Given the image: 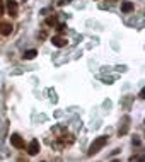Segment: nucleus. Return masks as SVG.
<instances>
[{
	"instance_id": "2eb2a0df",
	"label": "nucleus",
	"mask_w": 145,
	"mask_h": 162,
	"mask_svg": "<svg viewBox=\"0 0 145 162\" xmlns=\"http://www.w3.org/2000/svg\"><path fill=\"white\" fill-rule=\"evenodd\" d=\"M138 162H144V157H138Z\"/></svg>"
},
{
	"instance_id": "6e6552de",
	"label": "nucleus",
	"mask_w": 145,
	"mask_h": 162,
	"mask_svg": "<svg viewBox=\"0 0 145 162\" xmlns=\"http://www.w3.org/2000/svg\"><path fill=\"white\" fill-rule=\"evenodd\" d=\"M51 43H53V46L62 48V46L67 45V39H65V38H60V36H55V38H51Z\"/></svg>"
},
{
	"instance_id": "20e7f679",
	"label": "nucleus",
	"mask_w": 145,
	"mask_h": 162,
	"mask_svg": "<svg viewBox=\"0 0 145 162\" xmlns=\"http://www.w3.org/2000/svg\"><path fill=\"white\" fill-rule=\"evenodd\" d=\"M128 130H130V116H123V128H119L118 136L126 135V133H128Z\"/></svg>"
},
{
	"instance_id": "4468645a",
	"label": "nucleus",
	"mask_w": 145,
	"mask_h": 162,
	"mask_svg": "<svg viewBox=\"0 0 145 162\" xmlns=\"http://www.w3.org/2000/svg\"><path fill=\"white\" fill-rule=\"evenodd\" d=\"M65 27H67V26H65V24H58V27H56V29H58V31L62 33V31H63V29H65Z\"/></svg>"
},
{
	"instance_id": "dca6fc26",
	"label": "nucleus",
	"mask_w": 145,
	"mask_h": 162,
	"mask_svg": "<svg viewBox=\"0 0 145 162\" xmlns=\"http://www.w3.org/2000/svg\"><path fill=\"white\" fill-rule=\"evenodd\" d=\"M111 162H119V161H116V159H113V161H111Z\"/></svg>"
},
{
	"instance_id": "1a4fd4ad",
	"label": "nucleus",
	"mask_w": 145,
	"mask_h": 162,
	"mask_svg": "<svg viewBox=\"0 0 145 162\" xmlns=\"http://www.w3.org/2000/svg\"><path fill=\"white\" fill-rule=\"evenodd\" d=\"M36 55H38L36 50H28V51L24 53V60H33V58H36Z\"/></svg>"
},
{
	"instance_id": "7ed1b4c3",
	"label": "nucleus",
	"mask_w": 145,
	"mask_h": 162,
	"mask_svg": "<svg viewBox=\"0 0 145 162\" xmlns=\"http://www.w3.org/2000/svg\"><path fill=\"white\" fill-rule=\"evenodd\" d=\"M7 12L9 15H12V17H15L17 15V10H19V7H17V2L15 0H7Z\"/></svg>"
},
{
	"instance_id": "f03ea898",
	"label": "nucleus",
	"mask_w": 145,
	"mask_h": 162,
	"mask_svg": "<svg viewBox=\"0 0 145 162\" xmlns=\"http://www.w3.org/2000/svg\"><path fill=\"white\" fill-rule=\"evenodd\" d=\"M10 143L14 145L15 149H24V147H26V143H24V140H22V136H19L17 133H12V135H10Z\"/></svg>"
},
{
	"instance_id": "9b49d317",
	"label": "nucleus",
	"mask_w": 145,
	"mask_h": 162,
	"mask_svg": "<svg viewBox=\"0 0 145 162\" xmlns=\"http://www.w3.org/2000/svg\"><path fill=\"white\" fill-rule=\"evenodd\" d=\"M131 143H133V145H142V142H140V138H138V136H133Z\"/></svg>"
},
{
	"instance_id": "423d86ee",
	"label": "nucleus",
	"mask_w": 145,
	"mask_h": 162,
	"mask_svg": "<svg viewBox=\"0 0 145 162\" xmlns=\"http://www.w3.org/2000/svg\"><path fill=\"white\" fill-rule=\"evenodd\" d=\"M10 33H12V24L10 22H2L0 24V34L2 36H9Z\"/></svg>"
},
{
	"instance_id": "f257e3e1",
	"label": "nucleus",
	"mask_w": 145,
	"mask_h": 162,
	"mask_svg": "<svg viewBox=\"0 0 145 162\" xmlns=\"http://www.w3.org/2000/svg\"><path fill=\"white\" fill-rule=\"evenodd\" d=\"M106 143H108V136H97L96 140L90 143L89 150H87V155H94V154H97V152L103 149Z\"/></svg>"
},
{
	"instance_id": "0eeeda50",
	"label": "nucleus",
	"mask_w": 145,
	"mask_h": 162,
	"mask_svg": "<svg viewBox=\"0 0 145 162\" xmlns=\"http://www.w3.org/2000/svg\"><path fill=\"white\" fill-rule=\"evenodd\" d=\"M133 9H135L133 2H130V0H125V2H121V12H123V14H130Z\"/></svg>"
},
{
	"instance_id": "39448f33",
	"label": "nucleus",
	"mask_w": 145,
	"mask_h": 162,
	"mask_svg": "<svg viewBox=\"0 0 145 162\" xmlns=\"http://www.w3.org/2000/svg\"><path fill=\"white\" fill-rule=\"evenodd\" d=\"M38 152H39V142L38 140H31V143L28 147V154L29 155H36Z\"/></svg>"
},
{
	"instance_id": "ddd939ff",
	"label": "nucleus",
	"mask_w": 145,
	"mask_h": 162,
	"mask_svg": "<svg viewBox=\"0 0 145 162\" xmlns=\"http://www.w3.org/2000/svg\"><path fill=\"white\" fill-rule=\"evenodd\" d=\"M2 15H4V2L0 0V17H2Z\"/></svg>"
},
{
	"instance_id": "9d476101",
	"label": "nucleus",
	"mask_w": 145,
	"mask_h": 162,
	"mask_svg": "<svg viewBox=\"0 0 145 162\" xmlns=\"http://www.w3.org/2000/svg\"><path fill=\"white\" fill-rule=\"evenodd\" d=\"M55 24H56L55 17H48V19H46V26H55Z\"/></svg>"
},
{
	"instance_id": "f8f14e48",
	"label": "nucleus",
	"mask_w": 145,
	"mask_h": 162,
	"mask_svg": "<svg viewBox=\"0 0 145 162\" xmlns=\"http://www.w3.org/2000/svg\"><path fill=\"white\" fill-rule=\"evenodd\" d=\"M72 0H58V5H65V4H70Z\"/></svg>"
}]
</instances>
